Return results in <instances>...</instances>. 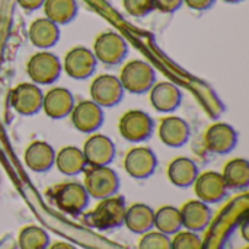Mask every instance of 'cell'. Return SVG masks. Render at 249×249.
Listing matches in <instances>:
<instances>
[{
    "label": "cell",
    "mask_w": 249,
    "mask_h": 249,
    "mask_svg": "<svg viewBox=\"0 0 249 249\" xmlns=\"http://www.w3.org/2000/svg\"><path fill=\"white\" fill-rule=\"evenodd\" d=\"M125 198L123 196H112L99 200L98 206L86 216V223L98 231H111L124 226L125 217Z\"/></svg>",
    "instance_id": "cell-1"
},
{
    "label": "cell",
    "mask_w": 249,
    "mask_h": 249,
    "mask_svg": "<svg viewBox=\"0 0 249 249\" xmlns=\"http://www.w3.org/2000/svg\"><path fill=\"white\" fill-rule=\"evenodd\" d=\"M83 187L86 188L90 198L104 200L112 197L120 190V177L118 174L108 166H88L85 171Z\"/></svg>",
    "instance_id": "cell-2"
},
{
    "label": "cell",
    "mask_w": 249,
    "mask_h": 249,
    "mask_svg": "<svg viewBox=\"0 0 249 249\" xmlns=\"http://www.w3.org/2000/svg\"><path fill=\"white\" fill-rule=\"evenodd\" d=\"M118 79L125 92L142 95L149 92V89L155 85L156 71L152 64L144 60H131L123 66Z\"/></svg>",
    "instance_id": "cell-3"
},
{
    "label": "cell",
    "mask_w": 249,
    "mask_h": 249,
    "mask_svg": "<svg viewBox=\"0 0 249 249\" xmlns=\"http://www.w3.org/2000/svg\"><path fill=\"white\" fill-rule=\"evenodd\" d=\"M63 71L58 55L48 50H39L32 54L26 63V73L35 85H53Z\"/></svg>",
    "instance_id": "cell-4"
},
{
    "label": "cell",
    "mask_w": 249,
    "mask_h": 249,
    "mask_svg": "<svg viewBox=\"0 0 249 249\" xmlns=\"http://www.w3.org/2000/svg\"><path fill=\"white\" fill-rule=\"evenodd\" d=\"M55 207L70 216H77L83 213L89 206V194L83 184L80 182H64L57 185L51 194Z\"/></svg>",
    "instance_id": "cell-5"
},
{
    "label": "cell",
    "mask_w": 249,
    "mask_h": 249,
    "mask_svg": "<svg viewBox=\"0 0 249 249\" xmlns=\"http://www.w3.org/2000/svg\"><path fill=\"white\" fill-rule=\"evenodd\" d=\"M118 131L130 143H143L153 134L155 121L143 109H128L118 120Z\"/></svg>",
    "instance_id": "cell-6"
},
{
    "label": "cell",
    "mask_w": 249,
    "mask_h": 249,
    "mask_svg": "<svg viewBox=\"0 0 249 249\" xmlns=\"http://www.w3.org/2000/svg\"><path fill=\"white\" fill-rule=\"evenodd\" d=\"M92 51L96 60L102 64L117 66L127 57L128 44L120 34L114 31H105L96 36Z\"/></svg>",
    "instance_id": "cell-7"
},
{
    "label": "cell",
    "mask_w": 249,
    "mask_h": 249,
    "mask_svg": "<svg viewBox=\"0 0 249 249\" xmlns=\"http://www.w3.org/2000/svg\"><path fill=\"white\" fill-rule=\"evenodd\" d=\"M96 64L98 60L93 55V51L83 45L70 48L61 61V67L64 73L76 80H83L90 77L96 70Z\"/></svg>",
    "instance_id": "cell-8"
},
{
    "label": "cell",
    "mask_w": 249,
    "mask_h": 249,
    "mask_svg": "<svg viewBox=\"0 0 249 249\" xmlns=\"http://www.w3.org/2000/svg\"><path fill=\"white\" fill-rule=\"evenodd\" d=\"M90 99L102 108H112L118 105L124 98V88L118 76L105 73L96 76L89 88Z\"/></svg>",
    "instance_id": "cell-9"
},
{
    "label": "cell",
    "mask_w": 249,
    "mask_h": 249,
    "mask_svg": "<svg viewBox=\"0 0 249 249\" xmlns=\"http://www.w3.org/2000/svg\"><path fill=\"white\" fill-rule=\"evenodd\" d=\"M42 98L44 92L38 85L32 82H23L16 85L10 92V105L18 114L29 117L42 109Z\"/></svg>",
    "instance_id": "cell-10"
},
{
    "label": "cell",
    "mask_w": 249,
    "mask_h": 249,
    "mask_svg": "<svg viewBox=\"0 0 249 249\" xmlns=\"http://www.w3.org/2000/svg\"><path fill=\"white\" fill-rule=\"evenodd\" d=\"M69 117L77 131L85 134H92L102 127L105 114L102 107H99L92 99H86L74 104Z\"/></svg>",
    "instance_id": "cell-11"
},
{
    "label": "cell",
    "mask_w": 249,
    "mask_h": 249,
    "mask_svg": "<svg viewBox=\"0 0 249 249\" xmlns=\"http://www.w3.org/2000/svg\"><path fill=\"white\" fill-rule=\"evenodd\" d=\"M158 168V158L147 146H136L130 149L124 158V169L134 179L150 178Z\"/></svg>",
    "instance_id": "cell-12"
},
{
    "label": "cell",
    "mask_w": 249,
    "mask_h": 249,
    "mask_svg": "<svg viewBox=\"0 0 249 249\" xmlns=\"http://www.w3.org/2000/svg\"><path fill=\"white\" fill-rule=\"evenodd\" d=\"M193 187L197 200L206 204L220 203L228 197V191H229L222 174L216 171H206L203 174H198Z\"/></svg>",
    "instance_id": "cell-13"
},
{
    "label": "cell",
    "mask_w": 249,
    "mask_h": 249,
    "mask_svg": "<svg viewBox=\"0 0 249 249\" xmlns=\"http://www.w3.org/2000/svg\"><path fill=\"white\" fill-rule=\"evenodd\" d=\"M88 166H108L115 159L114 142L101 133H92L82 147Z\"/></svg>",
    "instance_id": "cell-14"
},
{
    "label": "cell",
    "mask_w": 249,
    "mask_h": 249,
    "mask_svg": "<svg viewBox=\"0 0 249 249\" xmlns=\"http://www.w3.org/2000/svg\"><path fill=\"white\" fill-rule=\"evenodd\" d=\"M204 143L209 152L214 155H228L238 144V133L228 123H214L207 128Z\"/></svg>",
    "instance_id": "cell-15"
},
{
    "label": "cell",
    "mask_w": 249,
    "mask_h": 249,
    "mask_svg": "<svg viewBox=\"0 0 249 249\" xmlns=\"http://www.w3.org/2000/svg\"><path fill=\"white\" fill-rule=\"evenodd\" d=\"M74 104V96L67 88L54 86L44 93L42 111L51 120H63L70 115Z\"/></svg>",
    "instance_id": "cell-16"
},
{
    "label": "cell",
    "mask_w": 249,
    "mask_h": 249,
    "mask_svg": "<svg viewBox=\"0 0 249 249\" xmlns=\"http://www.w3.org/2000/svg\"><path fill=\"white\" fill-rule=\"evenodd\" d=\"M149 101L159 112H174L182 102V92L172 82H155L149 89Z\"/></svg>",
    "instance_id": "cell-17"
},
{
    "label": "cell",
    "mask_w": 249,
    "mask_h": 249,
    "mask_svg": "<svg viewBox=\"0 0 249 249\" xmlns=\"http://www.w3.org/2000/svg\"><path fill=\"white\" fill-rule=\"evenodd\" d=\"M188 123L177 115H168L160 120L158 127V136L160 142L168 147H182L190 139Z\"/></svg>",
    "instance_id": "cell-18"
},
{
    "label": "cell",
    "mask_w": 249,
    "mask_h": 249,
    "mask_svg": "<svg viewBox=\"0 0 249 249\" xmlns=\"http://www.w3.org/2000/svg\"><path fill=\"white\" fill-rule=\"evenodd\" d=\"M181 220L182 228L185 231H191L196 233L204 232L213 217V212L209 204L200 201V200H190L187 201L181 209Z\"/></svg>",
    "instance_id": "cell-19"
},
{
    "label": "cell",
    "mask_w": 249,
    "mask_h": 249,
    "mask_svg": "<svg viewBox=\"0 0 249 249\" xmlns=\"http://www.w3.org/2000/svg\"><path fill=\"white\" fill-rule=\"evenodd\" d=\"M54 159H55L54 147L44 140L32 142L26 147L23 155V162L28 166V169L36 174H44L50 171L54 166Z\"/></svg>",
    "instance_id": "cell-20"
},
{
    "label": "cell",
    "mask_w": 249,
    "mask_h": 249,
    "mask_svg": "<svg viewBox=\"0 0 249 249\" xmlns=\"http://www.w3.org/2000/svg\"><path fill=\"white\" fill-rule=\"evenodd\" d=\"M28 36L34 47L48 50L57 44L60 38V26L48 18H38L29 25Z\"/></svg>",
    "instance_id": "cell-21"
},
{
    "label": "cell",
    "mask_w": 249,
    "mask_h": 249,
    "mask_svg": "<svg viewBox=\"0 0 249 249\" xmlns=\"http://www.w3.org/2000/svg\"><path fill=\"white\" fill-rule=\"evenodd\" d=\"M155 210L144 203H134L125 210L124 226L136 235H143L153 229Z\"/></svg>",
    "instance_id": "cell-22"
},
{
    "label": "cell",
    "mask_w": 249,
    "mask_h": 249,
    "mask_svg": "<svg viewBox=\"0 0 249 249\" xmlns=\"http://www.w3.org/2000/svg\"><path fill=\"white\" fill-rule=\"evenodd\" d=\"M198 165L185 156L175 158L168 166V179L172 185L178 188H190L193 187L196 178L198 177Z\"/></svg>",
    "instance_id": "cell-23"
},
{
    "label": "cell",
    "mask_w": 249,
    "mask_h": 249,
    "mask_svg": "<svg viewBox=\"0 0 249 249\" xmlns=\"http://www.w3.org/2000/svg\"><path fill=\"white\" fill-rule=\"evenodd\" d=\"M54 166H57L58 172L66 177H76L83 174V171L88 168V163L80 147L66 146L55 152Z\"/></svg>",
    "instance_id": "cell-24"
},
{
    "label": "cell",
    "mask_w": 249,
    "mask_h": 249,
    "mask_svg": "<svg viewBox=\"0 0 249 249\" xmlns=\"http://www.w3.org/2000/svg\"><path fill=\"white\" fill-rule=\"evenodd\" d=\"M229 190H247L249 187V162L244 158L231 159L222 172Z\"/></svg>",
    "instance_id": "cell-25"
},
{
    "label": "cell",
    "mask_w": 249,
    "mask_h": 249,
    "mask_svg": "<svg viewBox=\"0 0 249 249\" xmlns=\"http://www.w3.org/2000/svg\"><path fill=\"white\" fill-rule=\"evenodd\" d=\"M42 7L45 18H48L58 26L71 22L77 15L76 0H44Z\"/></svg>",
    "instance_id": "cell-26"
},
{
    "label": "cell",
    "mask_w": 249,
    "mask_h": 249,
    "mask_svg": "<svg viewBox=\"0 0 249 249\" xmlns=\"http://www.w3.org/2000/svg\"><path fill=\"white\" fill-rule=\"evenodd\" d=\"M153 228H156L158 232L165 233L168 236L175 235L182 229V220H181V212L178 207L174 206H162L155 212V223Z\"/></svg>",
    "instance_id": "cell-27"
},
{
    "label": "cell",
    "mask_w": 249,
    "mask_h": 249,
    "mask_svg": "<svg viewBox=\"0 0 249 249\" xmlns=\"http://www.w3.org/2000/svg\"><path fill=\"white\" fill-rule=\"evenodd\" d=\"M50 245V236L45 229L36 225H28L20 229L18 236L19 249H47Z\"/></svg>",
    "instance_id": "cell-28"
},
{
    "label": "cell",
    "mask_w": 249,
    "mask_h": 249,
    "mask_svg": "<svg viewBox=\"0 0 249 249\" xmlns=\"http://www.w3.org/2000/svg\"><path fill=\"white\" fill-rule=\"evenodd\" d=\"M171 249H203V241L198 233L181 229L172 235Z\"/></svg>",
    "instance_id": "cell-29"
},
{
    "label": "cell",
    "mask_w": 249,
    "mask_h": 249,
    "mask_svg": "<svg viewBox=\"0 0 249 249\" xmlns=\"http://www.w3.org/2000/svg\"><path fill=\"white\" fill-rule=\"evenodd\" d=\"M139 249H171V236L158 231H149L142 235Z\"/></svg>",
    "instance_id": "cell-30"
},
{
    "label": "cell",
    "mask_w": 249,
    "mask_h": 249,
    "mask_svg": "<svg viewBox=\"0 0 249 249\" xmlns=\"http://www.w3.org/2000/svg\"><path fill=\"white\" fill-rule=\"evenodd\" d=\"M123 6L125 12L134 18H144L155 10L152 0H123Z\"/></svg>",
    "instance_id": "cell-31"
},
{
    "label": "cell",
    "mask_w": 249,
    "mask_h": 249,
    "mask_svg": "<svg viewBox=\"0 0 249 249\" xmlns=\"http://www.w3.org/2000/svg\"><path fill=\"white\" fill-rule=\"evenodd\" d=\"M152 3L153 9L162 13H174L184 4V0H152Z\"/></svg>",
    "instance_id": "cell-32"
},
{
    "label": "cell",
    "mask_w": 249,
    "mask_h": 249,
    "mask_svg": "<svg viewBox=\"0 0 249 249\" xmlns=\"http://www.w3.org/2000/svg\"><path fill=\"white\" fill-rule=\"evenodd\" d=\"M184 3H185L190 9H193V10L203 12V10L210 9V7L216 3V0H184Z\"/></svg>",
    "instance_id": "cell-33"
},
{
    "label": "cell",
    "mask_w": 249,
    "mask_h": 249,
    "mask_svg": "<svg viewBox=\"0 0 249 249\" xmlns=\"http://www.w3.org/2000/svg\"><path fill=\"white\" fill-rule=\"evenodd\" d=\"M16 1L22 9H25L28 12L36 10V9L42 7V4H44V0H16Z\"/></svg>",
    "instance_id": "cell-34"
},
{
    "label": "cell",
    "mask_w": 249,
    "mask_h": 249,
    "mask_svg": "<svg viewBox=\"0 0 249 249\" xmlns=\"http://www.w3.org/2000/svg\"><path fill=\"white\" fill-rule=\"evenodd\" d=\"M47 249H77L74 245L69 244V242H55L53 245H48Z\"/></svg>",
    "instance_id": "cell-35"
},
{
    "label": "cell",
    "mask_w": 249,
    "mask_h": 249,
    "mask_svg": "<svg viewBox=\"0 0 249 249\" xmlns=\"http://www.w3.org/2000/svg\"><path fill=\"white\" fill-rule=\"evenodd\" d=\"M223 1H226V3H241L242 0H223Z\"/></svg>",
    "instance_id": "cell-36"
}]
</instances>
